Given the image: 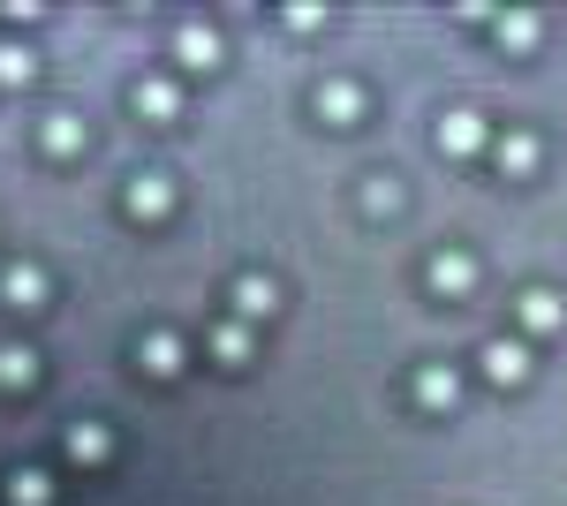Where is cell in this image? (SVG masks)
Segmentation results:
<instances>
[{"label":"cell","instance_id":"cell-1","mask_svg":"<svg viewBox=\"0 0 567 506\" xmlns=\"http://www.w3.org/2000/svg\"><path fill=\"white\" fill-rule=\"evenodd\" d=\"M424 280H432V296L462 302L470 288H477V257H470V250H439L432 265H424Z\"/></svg>","mask_w":567,"mask_h":506},{"label":"cell","instance_id":"cell-2","mask_svg":"<svg viewBox=\"0 0 567 506\" xmlns=\"http://www.w3.org/2000/svg\"><path fill=\"white\" fill-rule=\"evenodd\" d=\"M477 363H484V379H492V385H523L529 379V340H507V333L484 340Z\"/></svg>","mask_w":567,"mask_h":506},{"label":"cell","instance_id":"cell-3","mask_svg":"<svg viewBox=\"0 0 567 506\" xmlns=\"http://www.w3.org/2000/svg\"><path fill=\"white\" fill-rule=\"evenodd\" d=\"M515 326H523V333H560L567 302L553 296V288H523V296H515Z\"/></svg>","mask_w":567,"mask_h":506},{"label":"cell","instance_id":"cell-4","mask_svg":"<svg viewBox=\"0 0 567 506\" xmlns=\"http://www.w3.org/2000/svg\"><path fill=\"white\" fill-rule=\"evenodd\" d=\"M439 152H454V159L484 152V114H477V106H454V114L439 122Z\"/></svg>","mask_w":567,"mask_h":506},{"label":"cell","instance_id":"cell-5","mask_svg":"<svg viewBox=\"0 0 567 506\" xmlns=\"http://www.w3.org/2000/svg\"><path fill=\"white\" fill-rule=\"evenodd\" d=\"M122 205H130V219H167V205H175V182H167V174H136Z\"/></svg>","mask_w":567,"mask_h":506},{"label":"cell","instance_id":"cell-6","mask_svg":"<svg viewBox=\"0 0 567 506\" xmlns=\"http://www.w3.org/2000/svg\"><path fill=\"white\" fill-rule=\"evenodd\" d=\"M272 310H280V288H272L265 272H243V280H235V318L250 326V318H272Z\"/></svg>","mask_w":567,"mask_h":506},{"label":"cell","instance_id":"cell-7","mask_svg":"<svg viewBox=\"0 0 567 506\" xmlns=\"http://www.w3.org/2000/svg\"><path fill=\"white\" fill-rule=\"evenodd\" d=\"M175 61H182V69H219V31L182 23V31H175Z\"/></svg>","mask_w":567,"mask_h":506},{"label":"cell","instance_id":"cell-8","mask_svg":"<svg viewBox=\"0 0 567 506\" xmlns=\"http://www.w3.org/2000/svg\"><path fill=\"white\" fill-rule=\"evenodd\" d=\"M492 167H499V174H529V167H537V136H529V128L492 136Z\"/></svg>","mask_w":567,"mask_h":506},{"label":"cell","instance_id":"cell-9","mask_svg":"<svg viewBox=\"0 0 567 506\" xmlns=\"http://www.w3.org/2000/svg\"><path fill=\"white\" fill-rule=\"evenodd\" d=\"M136 363H144L152 379H175V371H182V340L175 333H144V340H136Z\"/></svg>","mask_w":567,"mask_h":506},{"label":"cell","instance_id":"cell-10","mask_svg":"<svg viewBox=\"0 0 567 506\" xmlns=\"http://www.w3.org/2000/svg\"><path fill=\"white\" fill-rule=\"evenodd\" d=\"M0 296L16 302V310H39L45 302V272L39 265H8V272H0Z\"/></svg>","mask_w":567,"mask_h":506},{"label":"cell","instance_id":"cell-11","mask_svg":"<svg viewBox=\"0 0 567 506\" xmlns=\"http://www.w3.org/2000/svg\"><path fill=\"white\" fill-rule=\"evenodd\" d=\"M318 114H326L333 128H349L355 114H363V91H355V84H341V76H333V84H318Z\"/></svg>","mask_w":567,"mask_h":506},{"label":"cell","instance_id":"cell-12","mask_svg":"<svg viewBox=\"0 0 567 506\" xmlns=\"http://www.w3.org/2000/svg\"><path fill=\"white\" fill-rule=\"evenodd\" d=\"M175 106H182V91L167 84V76H144V84H136V114H152V122H175Z\"/></svg>","mask_w":567,"mask_h":506},{"label":"cell","instance_id":"cell-13","mask_svg":"<svg viewBox=\"0 0 567 506\" xmlns=\"http://www.w3.org/2000/svg\"><path fill=\"white\" fill-rule=\"evenodd\" d=\"M53 499V476H45V468H16V476H8V506H45Z\"/></svg>","mask_w":567,"mask_h":506},{"label":"cell","instance_id":"cell-14","mask_svg":"<svg viewBox=\"0 0 567 506\" xmlns=\"http://www.w3.org/2000/svg\"><path fill=\"white\" fill-rule=\"evenodd\" d=\"M416 401H424V409H454V401H462V379H454V371H424V379H416Z\"/></svg>","mask_w":567,"mask_h":506},{"label":"cell","instance_id":"cell-15","mask_svg":"<svg viewBox=\"0 0 567 506\" xmlns=\"http://www.w3.org/2000/svg\"><path fill=\"white\" fill-rule=\"evenodd\" d=\"M213 355H219V363H250V326H243V318L213 326Z\"/></svg>","mask_w":567,"mask_h":506},{"label":"cell","instance_id":"cell-16","mask_svg":"<svg viewBox=\"0 0 567 506\" xmlns=\"http://www.w3.org/2000/svg\"><path fill=\"white\" fill-rule=\"evenodd\" d=\"M0 385L16 393V385H39V355L31 348H0Z\"/></svg>","mask_w":567,"mask_h":506},{"label":"cell","instance_id":"cell-17","mask_svg":"<svg viewBox=\"0 0 567 506\" xmlns=\"http://www.w3.org/2000/svg\"><path fill=\"white\" fill-rule=\"evenodd\" d=\"M106 446H114V438H106L99 423H76V431H69V462H106Z\"/></svg>","mask_w":567,"mask_h":506},{"label":"cell","instance_id":"cell-18","mask_svg":"<svg viewBox=\"0 0 567 506\" xmlns=\"http://www.w3.org/2000/svg\"><path fill=\"white\" fill-rule=\"evenodd\" d=\"M84 144V122L76 114H45V152H76Z\"/></svg>","mask_w":567,"mask_h":506},{"label":"cell","instance_id":"cell-19","mask_svg":"<svg viewBox=\"0 0 567 506\" xmlns=\"http://www.w3.org/2000/svg\"><path fill=\"white\" fill-rule=\"evenodd\" d=\"M492 31H499V45H537V31H545V23H537V16H499Z\"/></svg>","mask_w":567,"mask_h":506},{"label":"cell","instance_id":"cell-20","mask_svg":"<svg viewBox=\"0 0 567 506\" xmlns=\"http://www.w3.org/2000/svg\"><path fill=\"white\" fill-rule=\"evenodd\" d=\"M31 69H39V61H31L23 45H0V84H31Z\"/></svg>","mask_w":567,"mask_h":506},{"label":"cell","instance_id":"cell-21","mask_svg":"<svg viewBox=\"0 0 567 506\" xmlns=\"http://www.w3.org/2000/svg\"><path fill=\"white\" fill-rule=\"evenodd\" d=\"M363 205H371V211H393V205H401V189H393L386 174H379V182H371V189H363Z\"/></svg>","mask_w":567,"mask_h":506}]
</instances>
